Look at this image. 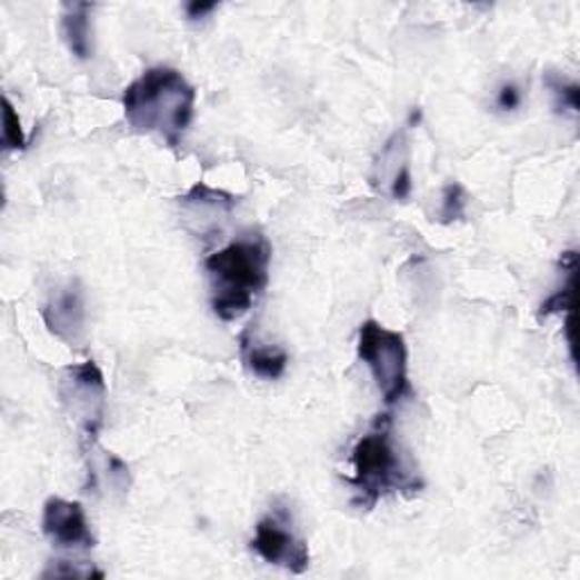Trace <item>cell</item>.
Wrapping results in <instances>:
<instances>
[{
    "label": "cell",
    "instance_id": "9",
    "mask_svg": "<svg viewBox=\"0 0 580 580\" xmlns=\"http://www.w3.org/2000/svg\"><path fill=\"white\" fill-rule=\"evenodd\" d=\"M241 357L246 368L266 381H274L279 377H283L286 368H288V354L279 347L272 344H263L259 342L252 331H243L241 333Z\"/></svg>",
    "mask_w": 580,
    "mask_h": 580
},
{
    "label": "cell",
    "instance_id": "17",
    "mask_svg": "<svg viewBox=\"0 0 580 580\" xmlns=\"http://www.w3.org/2000/svg\"><path fill=\"white\" fill-rule=\"evenodd\" d=\"M216 8H218L216 3H189V6H187V17H189L191 21H198V19L207 17L209 12H213Z\"/></svg>",
    "mask_w": 580,
    "mask_h": 580
},
{
    "label": "cell",
    "instance_id": "4",
    "mask_svg": "<svg viewBox=\"0 0 580 580\" xmlns=\"http://www.w3.org/2000/svg\"><path fill=\"white\" fill-rule=\"evenodd\" d=\"M359 359L370 368L374 383L388 406L411 392L409 386V350L403 333L386 329L377 320H368L359 329Z\"/></svg>",
    "mask_w": 580,
    "mask_h": 580
},
{
    "label": "cell",
    "instance_id": "6",
    "mask_svg": "<svg viewBox=\"0 0 580 580\" xmlns=\"http://www.w3.org/2000/svg\"><path fill=\"white\" fill-rule=\"evenodd\" d=\"M62 397L71 406V413L84 431L87 442H96L104 418L107 386L96 361H84L80 366L67 368L62 379Z\"/></svg>",
    "mask_w": 580,
    "mask_h": 580
},
{
    "label": "cell",
    "instance_id": "16",
    "mask_svg": "<svg viewBox=\"0 0 580 580\" xmlns=\"http://www.w3.org/2000/svg\"><path fill=\"white\" fill-rule=\"evenodd\" d=\"M521 104V89L514 82H506L497 93V107L501 111H514Z\"/></svg>",
    "mask_w": 580,
    "mask_h": 580
},
{
    "label": "cell",
    "instance_id": "7",
    "mask_svg": "<svg viewBox=\"0 0 580 580\" xmlns=\"http://www.w3.org/2000/svg\"><path fill=\"white\" fill-rule=\"evenodd\" d=\"M43 536L60 549H93L96 538L89 529V519L78 501L52 497L43 506L41 519Z\"/></svg>",
    "mask_w": 580,
    "mask_h": 580
},
{
    "label": "cell",
    "instance_id": "11",
    "mask_svg": "<svg viewBox=\"0 0 580 580\" xmlns=\"http://www.w3.org/2000/svg\"><path fill=\"white\" fill-rule=\"evenodd\" d=\"M3 143L8 150H23L26 148V134L21 128V119L10 102V98H3Z\"/></svg>",
    "mask_w": 580,
    "mask_h": 580
},
{
    "label": "cell",
    "instance_id": "13",
    "mask_svg": "<svg viewBox=\"0 0 580 580\" xmlns=\"http://www.w3.org/2000/svg\"><path fill=\"white\" fill-rule=\"evenodd\" d=\"M547 84H549V89L553 91V96H556V107H558V111H562V109H569V111H578V84H573V82H562L560 78H553V76H549L547 78Z\"/></svg>",
    "mask_w": 580,
    "mask_h": 580
},
{
    "label": "cell",
    "instance_id": "10",
    "mask_svg": "<svg viewBox=\"0 0 580 580\" xmlns=\"http://www.w3.org/2000/svg\"><path fill=\"white\" fill-rule=\"evenodd\" d=\"M62 34L69 50L78 60H89L93 54V39H91V6L89 3H73L64 6L62 14Z\"/></svg>",
    "mask_w": 580,
    "mask_h": 580
},
{
    "label": "cell",
    "instance_id": "12",
    "mask_svg": "<svg viewBox=\"0 0 580 580\" xmlns=\"http://www.w3.org/2000/svg\"><path fill=\"white\" fill-rule=\"evenodd\" d=\"M462 213H466V191H462L460 184H449L442 193L440 218L442 222H451L462 218Z\"/></svg>",
    "mask_w": 580,
    "mask_h": 580
},
{
    "label": "cell",
    "instance_id": "2",
    "mask_svg": "<svg viewBox=\"0 0 580 580\" xmlns=\"http://www.w3.org/2000/svg\"><path fill=\"white\" fill-rule=\"evenodd\" d=\"M196 87L170 67L148 69L123 93L126 119L137 132H157L176 148L196 116Z\"/></svg>",
    "mask_w": 580,
    "mask_h": 580
},
{
    "label": "cell",
    "instance_id": "14",
    "mask_svg": "<svg viewBox=\"0 0 580 580\" xmlns=\"http://www.w3.org/2000/svg\"><path fill=\"white\" fill-rule=\"evenodd\" d=\"M573 288H576V274L569 277V283H567L564 288H560L556 296H551V298L540 307V316H553V313L571 311V307H573Z\"/></svg>",
    "mask_w": 580,
    "mask_h": 580
},
{
    "label": "cell",
    "instance_id": "15",
    "mask_svg": "<svg viewBox=\"0 0 580 580\" xmlns=\"http://www.w3.org/2000/svg\"><path fill=\"white\" fill-rule=\"evenodd\" d=\"M411 189H413L411 170H409V166L403 163V166L397 170V176L392 178V182H390V193H392L394 200H406V198L411 196Z\"/></svg>",
    "mask_w": 580,
    "mask_h": 580
},
{
    "label": "cell",
    "instance_id": "1",
    "mask_svg": "<svg viewBox=\"0 0 580 580\" xmlns=\"http://www.w3.org/2000/svg\"><path fill=\"white\" fill-rule=\"evenodd\" d=\"M272 248L266 237L248 234L204 259L211 309L222 322L243 318L268 288Z\"/></svg>",
    "mask_w": 580,
    "mask_h": 580
},
{
    "label": "cell",
    "instance_id": "5",
    "mask_svg": "<svg viewBox=\"0 0 580 580\" xmlns=\"http://www.w3.org/2000/svg\"><path fill=\"white\" fill-rule=\"evenodd\" d=\"M250 547L268 564L283 567L293 573H304L311 564L309 544L293 531L286 510H274L259 521Z\"/></svg>",
    "mask_w": 580,
    "mask_h": 580
},
{
    "label": "cell",
    "instance_id": "3",
    "mask_svg": "<svg viewBox=\"0 0 580 580\" xmlns=\"http://www.w3.org/2000/svg\"><path fill=\"white\" fill-rule=\"evenodd\" d=\"M352 466L354 477L347 479V483L357 490V503L368 510L390 492H418L422 488L416 468L406 466L403 453H399V447L392 440L390 416H379L374 429L354 444Z\"/></svg>",
    "mask_w": 580,
    "mask_h": 580
},
{
    "label": "cell",
    "instance_id": "8",
    "mask_svg": "<svg viewBox=\"0 0 580 580\" xmlns=\"http://www.w3.org/2000/svg\"><path fill=\"white\" fill-rule=\"evenodd\" d=\"M43 322L52 336L67 344H78L87 333V304L80 281H69L48 300L41 311Z\"/></svg>",
    "mask_w": 580,
    "mask_h": 580
}]
</instances>
